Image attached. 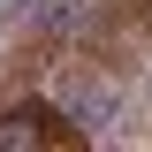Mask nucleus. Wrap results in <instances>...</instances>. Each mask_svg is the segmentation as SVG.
Listing matches in <instances>:
<instances>
[{
	"instance_id": "nucleus-1",
	"label": "nucleus",
	"mask_w": 152,
	"mask_h": 152,
	"mask_svg": "<svg viewBox=\"0 0 152 152\" xmlns=\"http://www.w3.org/2000/svg\"><path fill=\"white\" fill-rule=\"evenodd\" d=\"M23 137H84V122H61V114H15V122H0V145H23Z\"/></svg>"
}]
</instances>
